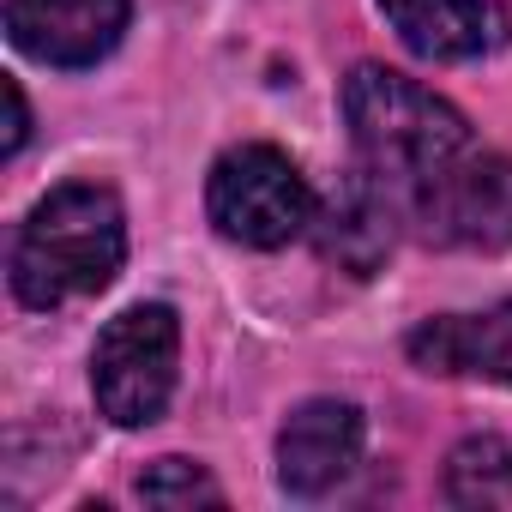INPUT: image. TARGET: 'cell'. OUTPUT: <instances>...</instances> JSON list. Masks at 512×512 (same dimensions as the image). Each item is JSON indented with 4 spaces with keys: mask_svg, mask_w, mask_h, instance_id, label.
Instances as JSON below:
<instances>
[{
    "mask_svg": "<svg viewBox=\"0 0 512 512\" xmlns=\"http://www.w3.org/2000/svg\"><path fill=\"white\" fill-rule=\"evenodd\" d=\"M127 260L121 199L97 181H61L31 205L13 241V296L37 314L103 296Z\"/></svg>",
    "mask_w": 512,
    "mask_h": 512,
    "instance_id": "1",
    "label": "cell"
},
{
    "mask_svg": "<svg viewBox=\"0 0 512 512\" xmlns=\"http://www.w3.org/2000/svg\"><path fill=\"white\" fill-rule=\"evenodd\" d=\"M344 121L362 151V169H374L404 199L416 187H428L446 163L476 151L470 121L446 97H434L428 85H416L392 67H374V61H362L344 79Z\"/></svg>",
    "mask_w": 512,
    "mask_h": 512,
    "instance_id": "2",
    "label": "cell"
},
{
    "mask_svg": "<svg viewBox=\"0 0 512 512\" xmlns=\"http://www.w3.org/2000/svg\"><path fill=\"white\" fill-rule=\"evenodd\" d=\"M181 362V320L163 302L121 308L91 350V392L115 428H151L175 392Z\"/></svg>",
    "mask_w": 512,
    "mask_h": 512,
    "instance_id": "3",
    "label": "cell"
},
{
    "mask_svg": "<svg viewBox=\"0 0 512 512\" xmlns=\"http://www.w3.org/2000/svg\"><path fill=\"white\" fill-rule=\"evenodd\" d=\"M205 211L241 247H284L314 223V187L278 145H235L211 163Z\"/></svg>",
    "mask_w": 512,
    "mask_h": 512,
    "instance_id": "4",
    "label": "cell"
},
{
    "mask_svg": "<svg viewBox=\"0 0 512 512\" xmlns=\"http://www.w3.org/2000/svg\"><path fill=\"white\" fill-rule=\"evenodd\" d=\"M410 217L434 247H512V157L464 151L428 187L410 193Z\"/></svg>",
    "mask_w": 512,
    "mask_h": 512,
    "instance_id": "5",
    "label": "cell"
},
{
    "mask_svg": "<svg viewBox=\"0 0 512 512\" xmlns=\"http://www.w3.org/2000/svg\"><path fill=\"white\" fill-rule=\"evenodd\" d=\"M127 13L133 0H7V37L19 55L79 73L121 43Z\"/></svg>",
    "mask_w": 512,
    "mask_h": 512,
    "instance_id": "6",
    "label": "cell"
},
{
    "mask_svg": "<svg viewBox=\"0 0 512 512\" xmlns=\"http://www.w3.org/2000/svg\"><path fill=\"white\" fill-rule=\"evenodd\" d=\"M362 464V410L344 398H308L278 428V488L290 500H326Z\"/></svg>",
    "mask_w": 512,
    "mask_h": 512,
    "instance_id": "7",
    "label": "cell"
},
{
    "mask_svg": "<svg viewBox=\"0 0 512 512\" xmlns=\"http://www.w3.org/2000/svg\"><path fill=\"white\" fill-rule=\"evenodd\" d=\"M404 350L422 374H464V380L512 386V302H494L482 314L422 320Z\"/></svg>",
    "mask_w": 512,
    "mask_h": 512,
    "instance_id": "8",
    "label": "cell"
},
{
    "mask_svg": "<svg viewBox=\"0 0 512 512\" xmlns=\"http://www.w3.org/2000/svg\"><path fill=\"white\" fill-rule=\"evenodd\" d=\"M380 13L398 31V43L434 67L488 55L506 25L494 0H380Z\"/></svg>",
    "mask_w": 512,
    "mask_h": 512,
    "instance_id": "9",
    "label": "cell"
},
{
    "mask_svg": "<svg viewBox=\"0 0 512 512\" xmlns=\"http://www.w3.org/2000/svg\"><path fill=\"white\" fill-rule=\"evenodd\" d=\"M314 223H320V253L326 260L368 278L392 253V187L374 169H356Z\"/></svg>",
    "mask_w": 512,
    "mask_h": 512,
    "instance_id": "10",
    "label": "cell"
},
{
    "mask_svg": "<svg viewBox=\"0 0 512 512\" xmlns=\"http://www.w3.org/2000/svg\"><path fill=\"white\" fill-rule=\"evenodd\" d=\"M446 500L458 506H506L512 500V446L500 434H470L446 458Z\"/></svg>",
    "mask_w": 512,
    "mask_h": 512,
    "instance_id": "11",
    "label": "cell"
},
{
    "mask_svg": "<svg viewBox=\"0 0 512 512\" xmlns=\"http://www.w3.org/2000/svg\"><path fill=\"white\" fill-rule=\"evenodd\" d=\"M139 500H145V506H169V512H181V506H217L223 488H217L193 458H157V464L139 476Z\"/></svg>",
    "mask_w": 512,
    "mask_h": 512,
    "instance_id": "12",
    "label": "cell"
},
{
    "mask_svg": "<svg viewBox=\"0 0 512 512\" xmlns=\"http://www.w3.org/2000/svg\"><path fill=\"white\" fill-rule=\"evenodd\" d=\"M25 139H31V109H25L19 79H7V157H19V151H25Z\"/></svg>",
    "mask_w": 512,
    "mask_h": 512,
    "instance_id": "13",
    "label": "cell"
}]
</instances>
